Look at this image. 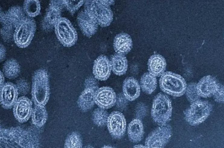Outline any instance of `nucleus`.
<instances>
[{
    "label": "nucleus",
    "mask_w": 224,
    "mask_h": 148,
    "mask_svg": "<svg viewBox=\"0 0 224 148\" xmlns=\"http://www.w3.org/2000/svg\"><path fill=\"white\" fill-rule=\"evenodd\" d=\"M1 147L37 148L40 146V137L34 129L21 127L0 128Z\"/></svg>",
    "instance_id": "f257e3e1"
},
{
    "label": "nucleus",
    "mask_w": 224,
    "mask_h": 148,
    "mask_svg": "<svg viewBox=\"0 0 224 148\" xmlns=\"http://www.w3.org/2000/svg\"><path fill=\"white\" fill-rule=\"evenodd\" d=\"M113 0H86L85 9L97 22L102 27L109 26L113 21V15L110 5Z\"/></svg>",
    "instance_id": "f03ea898"
},
{
    "label": "nucleus",
    "mask_w": 224,
    "mask_h": 148,
    "mask_svg": "<svg viewBox=\"0 0 224 148\" xmlns=\"http://www.w3.org/2000/svg\"><path fill=\"white\" fill-rule=\"evenodd\" d=\"M32 99L35 105L45 106L50 95L49 76L47 71L40 69L34 72L32 79Z\"/></svg>",
    "instance_id": "7ed1b4c3"
},
{
    "label": "nucleus",
    "mask_w": 224,
    "mask_h": 148,
    "mask_svg": "<svg viewBox=\"0 0 224 148\" xmlns=\"http://www.w3.org/2000/svg\"><path fill=\"white\" fill-rule=\"evenodd\" d=\"M159 85L163 92L176 97L183 95L187 87L186 81L183 77L169 71L164 72L161 76Z\"/></svg>",
    "instance_id": "20e7f679"
},
{
    "label": "nucleus",
    "mask_w": 224,
    "mask_h": 148,
    "mask_svg": "<svg viewBox=\"0 0 224 148\" xmlns=\"http://www.w3.org/2000/svg\"><path fill=\"white\" fill-rule=\"evenodd\" d=\"M172 109L171 101L168 97L165 94L159 93L153 101L151 117L159 125L166 124L170 120Z\"/></svg>",
    "instance_id": "39448f33"
},
{
    "label": "nucleus",
    "mask_w": 224,
    "mask_h": 148,
    "mask_svg": "<svg viewBox=\"0 0 224 148\" xmlns=\"http://www.w3.org/2000/svg\"><path fill=\"white\" fill-rule=\"evenodd\" d=\"M208 101L199 100L191 104L184 112L186 121L191 125H198L205 121L212 110Z\"/></svg>",
    "instance_id": "423d86ee"
},
{
    "label": "nucleus",
    "mask_w": 224,
    "mask_h": 148,
    "mask_svg": "<svg viewBox=\"0 0 224 148\" xmlns=\"http://www.w3.org/2000/svg\"><path fill=\"white\" fill-rule=\"evenodd\" d=\"M36 30L34 20L25 17L15 29L13 38L16 45L21 48L27 47L34 37Z\"/></svg>",
    "instance_id": "0eeeda50"
},
{
    "label": "nucleus",
    "mask_w": 224,
    "mask_h": 148,
    "mask_svg": "<svg viewBox=\"0 0 224 148\" xmlns=\"http://www.w3.org/2000/svg\"><path fill=\"white\" fill-rule=\"evenodd\" d=\"M54 28L56 36L63 46L70 47L75 44L78 38L77 33L67 18L61 17L56 23Z\"/></svg>",
    "instance_id": "6e6552de"
},
{
    "label": "nucleus",
    "mask_w": 224,
    "mask_h": 148,
    "mask_svg": "<svg viewBox=\"0 0 224 148\" xmlns=\"http://www.w3.org/2000/svg\"><path fill=\"white\" fill-rule=\"evenodd\" d=\"M172 135L171 126L167 124L160 125L151 132L146 137L145 146L146 148H162L168 142Z\"/></svg>",
    "instance_id": "1a4fd4ad"
},
{
    "label": "nucleus",
    "mask_w": 224,
    "mask_h": 148,
    "mask_svg": "<svg viewBox=\"0 0 224 148\" xmlns=\"http://www.w3.org/2000/svg\"><path fill=\"white\" fill-rule=\"evenodd\" d=\"M85 85V88L77 101L78 107L83 112L88 111L94 106L95 94L98 88L96 80L92 76L86 79Z\"/></svg>",
    "instance_id": "9d476101"
},
{
    "label": "nucleus",
    "mask_w": 224,
    "mask_h": 148,
    "mask_svg": "<svg viewBox=\"0 0 224 148\" xmlns=\"http://www.w3.org/2000/svg\"><path fill=\"white\" fill-rule=\"evenodd\" d=\"M107 125L109 132L114 139H119L124 135L126 122L123 114L119 111H113L108 116Z\"/></svg>",
    "instance_id": "9b49d317"
},
{
    "label": "nucleus",
    "mask_w": 224,
    "mask_h": 148,
    "mask_svg": "<svg viewBox=\"0 0 224 148\" xmlns=\"http://www.w3.org/2000/svg\"><path fill=\"white\" fill-rule=\"evenodd\" d=\"M64 7L63 0H52L42 22L43 28L49 31L61 18V12Z\"/></svg>",
    "instance_id": "f8f14e48"
},
{
    "label": "nucleus",
    "mask_w": 224,
    "mask_h": 148,
    "mask_svg": "<svg viewBox=\"0 0 224 148\" xmlns=\"http://www.w3.org/2000/svg\"><path fill=\"white\" fill-rule=\"evenodd\" d=\"M32 105L31 101L28 98L19 97L13 107V113L16 120L21 123L27 121L31 115Z\"/></svg>",
    "instance_id": "ddd939ff"
},
{
    "label": "nucleus",
    "mask_w": 224,
    "mask_h": 148,
    "mask_svg": "<svg viewBox=\"0 0 224 148\" xmlns=\"http://www.w3.org/2000/svg\"><path fill=\"white\" fill-rule=\"evenodd\" d=\"M116 95L111 88L104 86L96 91L94 97L95 103L100 108L106 109L111 108L115 104Z\"/></svg>",
    "instance_id": "4468645a"
},
{
    "label": "nucleus",
    "mask_w": 224,
    "mask_h": 148,
    "mask_svg": "<svg viewBox=\"0 0 224 148\" xmlns=\"http://www.w3.org/2000/svg\"><path fill=\"white\" fill-rule=\"evenodd\" d=\"M18 93L16 85L11 82L4 83L0 87V103L6 109L13 107L18 99Z\"/></svg>",
    "instance_id": "2eb2a0df"
},
{
    "label": "nucleus",
    "mask_w": 224,
    "mask_h": 148,
    "mask_svg": "<svg viewBox=\"0 0 224 148\" xmlns=\"http://www.w3.org/2000/svg\"><path fill=\"white\" fill-rule=\"evenodd\" d=\"M220 84L214 77L210 75L204 76L197 84L198 94L203 98L210 97L213 96Z\"/></svg>",
    "instance_id": "dca6fc26"
},
{
    "label": "nucleus",
    "mask_w": 224,
    "mask_h": 148,
    "mask_svg": "<svg viewBox=\"0 0 224 148\" xmlns=\"http://www.w3.org/2000/svg\"><path fill=\"white\" fill-rule=\"evenodd\" d=\"M79 27L82 34L90 37L96 32L98 24L89 14L85 10L81 11L77 16Z\"/></svg>",
    "instance_id": "f3484780"
},
{
    "label": "nucleus",
    "mask_w": 224,
    "mask_h": 148,
    "mask_svg": "<svg viewBox=\"0 0 224 148\" xmlns=\"http://www.w3.org/2000/svg\"><path fill=\"white\" fill-rule=\"evenodd\" d=\"M111 70L110 62L106 56L101 55L94 61L93 73L96 79L106 80L109 77Z\"/></svg>",
    "instance_id": "a211bd4d"
},
{
    "label": "nucleus",
    "mask_w": 224,
    "mask_h": 148,
    "mask_svg": "<svg viewBox=\"0 0 224 148\" xmlns=\"http://www.w3.org/2000/svg\"><path fill=\"white\" fill-rule=\"evenodd\" d=\"M23 8L19 6H12L5 12L0 14V21L3 24L11 26L15 28L25 17Z\"/></svg>",
    "instance_id": "6ab92c4d"
},
{
    "label": "nucleus",
    "mask_w": 224,
    "mask_h": 148,
    "mask_svg": "<svg viewBox=\"0 0 224 148\" xmlns=\"http://www.w3.org/2000/svg\"><path fill=\"white\" fill-rule=\"evenodd\" d=\"M123 95L128 101H133L140 95V85L137 80L134 78H127L123 82Z\"/></svg>",
    "instance_id": "aec40b11"
},
{
    "label": "nucleus",
    "mask_w": 224,
    "mask_h": 148,
    "mask_svg": "<svg viewBox=\"0 0 224 148\" xmlns=\"http://www.w3.org/2000/svg\"><path fill=\"white\" fill-rule=\"evenodd\" d=\"M113 46L115 51L117 53L124 55L127 54L132 48V39L128 34L120 33L115 37Z\"/></svg>",
    "instance_id": "412c9836"
},
{
    "label": "nucleus",
    "mask_w": 224,
    "mask_h": 148,
    "mask_svg": "<svg viewBox=\"0 0 224 148\" xmlns=\"http://www.w3.org/2000/svg\"><path fill=\"white\" fill-rule=\"evenodd\" d=\"M166 66L165 59L159 54H154L149 59L148 71L149 73L156 77L161 76L165 72Z\"/></svg>",
    "instance_id": "4be33fe9"
},
{
    "label": "nucleus",
    "mask_w": 224,
    "mask_h": 148,
    "mask_svg": "<svg viewBox=\"0 0 224 148\" xmlns=\"http://www.w3.org/2000/svg\"><path fill=\"white\" fill-rule=\"evenodd\" d=\"M127 134L130 140L137 143L142 139L144 134L143 124L140 119H135L131 121L127 128Z\"/></svg>",
    "instance_id": "5701e85b"
},
{
    "label": "nucleus",
    "mask_w": 224,
    "mask_h": 148,
    "mask_svg": "<svg viewBox=\"0 0 224 148\" xmlns=\"http://www.w3.org/2000/svg\"><path fill=\"white\" fill-rule=\"evenodd\" d=\"M111 69L113 72L118 76L125 74L128 68L127 59L123 54L117 53L111 58L110 61Z\"/></svg>",
    "instance_id": "b1692460"
},
{
    "label": "nucleus",
    "mask_w": 224,
    "mask_h": 148,
    "mask_svg": "<svg viewBox=\"0 0 224 148\" xmlns=\"http://www.w3.org/2000/svg\"><path fill=\"white\" fill-rule=\"evenodd\" d=\"M33 124L37 128L42 127L47 118V112L44 106L35 105L31 115Z\"/></svg>",
    "instance_id": "393cba45"
},
{
    "label": "nucleus",
    "mask_w": 224,
    "mask_h": 148,
    "mask_svg": "<svg viewBox=\"0 0 224 148\" xmlns=\"http://www.w3.org/2000/svg\"><path fill=\"white\" fill-rule=\"evenodd\" d=\"M140 84L144 92L150 94L156 89L157 85L156 77L149 72H146L141 78Z\"/></svg>",
    "instance_id": "a878e982"
},
{
    "label": "nucleus",
    "mask_w": 224,
    "mask_h": 148,
    "mask_svg": "<svg viewBox=\"0 0 224 148\" xmlns=\"http://www.w3.org/2000/svg\"><path fill=\"white\" fill-rule=\"evenodd\" d=\"M3 71L5 76L9 79L16 78L20 72V67L18 62L15 59H11L4 63Z\"/></svg>",
    "instance_id": "bb28decb"
},
{
    "label": "nucleus",
    "mask_w": 224,
    "mask_h": 148,
    "mask_svg": "<svg viewBox=\"0 0 224 148\" xmlns=\"http://www.w3.org/2000/svg\"><path fill=\"white\" fill-rule=\"evenodd\" d=\"M40 5L38 0H26L24 1L23 9L24 12L29 18L34 17L38 15L40 12Z\"/></svg>",
    "instance_id": "cd10ccee"
},
{
    "label": "nucleus",
    "mask_w": 224,
    "mask_h": 148,
    "mask_svg": "<svg viewBox=\"0 0 224 148\" xmlns=\"http://www.w3.org/2000/svg\"><path fill=\"white\" fill-rule=\"evenodd\" d=\"M82 141L80 134L77 132L70 133L67 137L64 143L66 148H81Z\"/></svg>",
    "instance_id": "c85d7f7f"
},
{
    "label": "nucleus",
    "mask_w": 224,
    "mask_h": 148,
    "mask_svg": "<svg viewBox=\"0 0 224 148\" xmlns=\"http://www.w3.org/2000/svg\"><path fill=\"white\" fill-rule=\"evenodd\" d=\"M109 115L104 109L99 108L94 110L92 115L94 123L98 126H102L107 124Z\"/></svg>",
    "instance_id": "c756f323"
},
{
    "label": "nucleus",
    "mask_w": 224,
    "mask_h": 148,
    "mask_svg": "<svg viewBox=\"0 0 224 148\" xmlns=\"http://www.w3.org/2000/svg\"><path fill=\"white\" fill-rule=\"evenodd\" d=\"M185 92L187 99L191 104L200 100V97L198 94L196 83L189 84L187 87Z\"/></svg>",
    "instance_id": "7c9ffc66"
},
{
    "label": "nucleus",
    "mask_w": 224,
    "mask_h": 148,
    "mask_svg": "<svg viewBox=\"0 0 224 148\" xmlns=\"http://www.w3.org/2000/svg\"><path fill=\"white\" fill-rule=\"evenodd\" d=\"M86 0H63L64 7L72 14H73L85 3Z\"/></svg>",
    "instance_id": "2f4dec72"
},
{
    "label": "nucleus",
    "mask_w": 224,
    "mask_h": 148,
    "mask_svg": "<svg viewBox=\"0 0 224 148\" xmlns=\"http://www.w3.org/2000/svg\"><path fill=\"white\" fill-rule=\"evenodd\" d=\"M15 29L11 26L3 24L0 31L1 35L3 39L5 41L10 40L13 37Z\"/></svg>",
    "instance_id": "473e14b6"
},
{
    "label": "nucleus",
    "mask_w": 224,
    "mask_h": 148,
    "mask_svg": "<svg viewBox=\"0 0 224 148\" xmlns=\"http://www.w3.org/2000/svg\"><path fill=\"white\" fill-rule=\"evenodd\" d=\"M16 85L18 95H24L28 93L29 89V85L25 80L21 79L18 80Z\"/></svg>",
    "instance_id": "72a5a7b5"
},
{
    "label": "nucleus",
    "mask_w": 224,
    "mask_h": 148,
    "mask_svg": "<svg viewBox=\"0 0 224 148\" xmlns=\"http://www.w3.org/2000/svg\"><path fill=\"white\" fill-rule=\"evenodd\" d=\"M147 113V108L146 106L142 103H139L137 105L135 115L136 118L141 119L144 118Z\"/></svg>",
    "instance_id": "f704fd0d"
},
{
    "label": "nucleus",
    "mask_w": 224,
    "mask_h": 148,
    "mask_svg": "<svg viewBox=\"0 0 224 148\" xmlns=\"http://www.w3.org/2000/svg\"><path fill=\"white\" fill-rule=\"evenodd\" d=\"M224 86L220 84L213 96L214 100L216 102L221 103L224 101Z\"/></svg>",
    "instance_id": "c9c22d12"
},
{
    "label": "nucleus",
    "mask_w": 224,
    "mask_h": 148,
    "mask_svg": "<svg viewBox=\"0 0 224 148\" xmlns=\"http://www.w3.org/2000/svg\"><path fill=\"white\" fill-rule=\"evenodd\" d=\"M128 100L123 94H119L116 98L115 103L117 107L120 109L125 108L127 104Z\"/></svg>",
    "instance_id": "e433bc0d"
},
{
    "label": "nucleus",
    "mask_w": 224,
    "mask_h": 148,
    "mask_svg": "<svg viewBox=\"0 0 224 148\" xmlns=\"http://www.w3.org/2000/svg\"><path fill=\"white\" fill-rule=\"evenodd\" d=\"M5 47L2 44H0V61L3 60L5 57L6 50Z\"/></svg>",
    "instance_id": "4c0bfd02"
},
{
    "label": "nucleus",
    "mask_w": 224,
    "mask_h": 148,
    "mask_svg": "<svg viewBox=\"0 0 224 148\" xmlns=\"http://www.w3.org/2000/svg\"><path fill=\"white\" fill-rule=\"evenodd\" d=\"M5 80L4 74L1 71H0V87L4 84Z\"/></svg>",
    "instance_id": "58836bf2"
},
{
    "label": "nucleus",
    "mask_w": 224,
    "mask_h": 148,
    "mask_svg": "<svg viewBox=\"0 0 224 148\" xmlns=\"http://www.w3.org/2000/svg\"><path fill=\"white\" fill-rule=\"evenodd\" d=\"M134 148H146L145 146L141 144L136 145L134 146Z\"/></svg>",
    "instance_id": "ea45409f"
},
{
    "label": "nucleus",
    "mask_w": 224,
    "mask_h": 148,
    "mask_svg": "<svg viewBox=\"0 0 224 148\" xmlns=\"http://www.w3.org/2000/svg\"><path fill=\"white\" fill-rule=\"evenodd\" d=\"M103 147L104 148H111V147H110V146H104V147Z\"/></svg>",
    "instance_id": "a19ab883"
}]
</instances>
